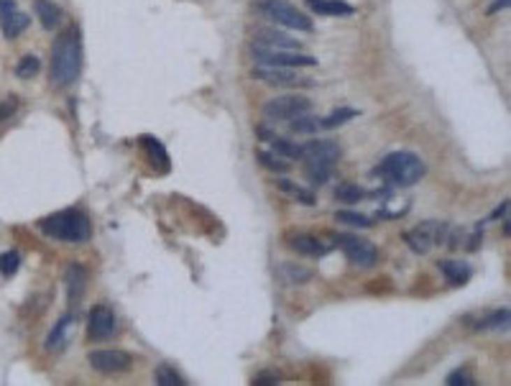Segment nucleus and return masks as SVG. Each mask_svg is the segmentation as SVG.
I'll use <instances>...</instances> for the list:
<instances>
[{
    "mask_svg": "<svg viewBox=\"0 0 511 386\" xmlns=\"http://www.w3.org/2000/svg\"><path fill=\"white\" fill-rule=\"evenodd\" d=\"M82 69V36L80 29H67L57 36L52 46V67H49V85L57 90L69 87Z\"/></svg>",
    "mask_w": 511,
    "mask_h": 386,
    "instance_id": "obj_1",
    "label": "nucleus"
},
{
    "mask_svg": "<svg viewBox=\"0 0 511 386\" xmlns=\"http://www.w3.org/2000/svg\"><path fill=\"white\" fill-rule=\"evenodd\" d=\"M38 231L44 233L46 238L62 241V243H85L92 236V225L89 217L82 210H59L49 217L38 220Z\"/></svg>",
    "mask_w": 511,
    "mask_h": 386,
    "instance_id": "obj_2",
    "label": "nucleus"
},
{
    "mask_svg": "<svg viewBox=\"0 0 511 386\" xmlns=\"http://www.w3.org/2000/svg\"><path fill=\"white\" fill-rule=\"evenodd\" d=\"M340 146L338 141L330 138H317L302 146V164H304V177L310 179L312 185H325L327 179L333 177L335 166L340 162Z\"/></svg>",
    "mask_w": 511,
    "mask_h": 386,
    "instance_id": "obj_3",
    "label": "nucleus"
},
{
    "mask_svg": "<svg viewBox=\"0 0 511 386\" xmlns=\"http://www.w3.org/2000/svg\"><path fill=\"white\" fill-rule=\"evenodd\" d=\"M376 174L396 187H412L427 174V166L415 151H394L378 164Z\"/></svg>",
    "mask_w": 511,
    "mask_h": 386,
    "instance_id": "obj_4",
    "label": "nucleus"
},
{
    "mask_svg": "<svg viewBox=\"0 0 511 386\" xmlns=\"http://www.w3.org/2000/svg\"><path fill=\"white\" fill-rule=\"evenodd\" d=\"M259 10L274 23L284 26V29L299 31V34H310L315 29V23L307 13H299L292 3L287 0H259Z\"/></svg>",
    "mask_w": 511,
    "mask_h": 386,
    "instance_id": "obj_5",
    "label": "nucleus"
},
{
    "mask_svg": "<svg viewBox=\"0 0 511 386\" xmlns=\"http://www.w3.org/2000/svg\"><path fill=\"white\" fill-rule=\"evenodd\" d=\"M253 59L261 67H289V69H304L317 67V59L304 52H292V49H266V46L253 44Z\"/></svg>",
    "mask_w": 511,
    "mask_h": 386,
    "instance_id": "obj_6",
    "label": "nucleus"
},
{
    "mask_svg": "<svg viewBox=\"0 0 511 386\" xmlns=\"http://www.w3.org/2000/svg\"><path fill=\"white\" fill-rule=\"evenodd\" d=\"M335 245H340L343 253L350 259V264H356L361 269H370L378 264V248L366 238L340 233V236H335Z\"/></svg>",
    "mask_w": 511,
    "mask_h": 386,
    "instance_id": "obj_7",
    "label": "nucleus"
},
{
    "mask_svg": "<svg viewBox=\"0 0 511 386\" xmlns=\"http://www.w3.org/2000/svg\"><path fill=\"white\" fill-rule=\"evenodd\" d=\"M310 110H312V100L304 95H279L264 105V115L268 120H292Z\"/></svg>",
    "mask_w": 511,
    "mask_h": 386,
    "instance_id": "obj_8",
    "label": "nucleus"
},
{
    "mask_svg": "<svg viewBox=\"0 0 511 386\" xmlns=\"http://www.w3.org/2000/svg\"><path fill=\"white\" fill-rule=\"evenodd\" d=\"M87 364L95 369L97 373H105V376H115V373H126L131 371L134 366V356L126 353V350H92L87 356Z\"/></svg>",
    "mask_w": 511,
    "mask_h": 386,
    "instance_id": "obj_9",
    "label": "nucleus"
},
{
    "mask_svg": "<svg viewBox=\"0 0 511 386\" xmlns=\"http://www.w3.org/2000/svg\"><path fill=\"white\" fill-rule=\"evenodd\" d=\"M445 231H447V225L445 223H438V220H427V223L417 225L415 231L404 233V241H407V245L412 248L415 253H430V248L435 243H440L445 238Z\"/></svg>",
    "mask_w": 511,
    "mask_h": 386,
    "instance_id": "obj_10",
    "label": "nucleus"
},
{
    "mask_svg": "<svg viewBox=\"0 0 511 386\" xmlns=\"http://www.w3.org/2000/svg\"><path fill=\"white\" fill-rule=\"evenodd\" d=\"M253 80H261L266 85H274V87H312L315 82L302 77L296 69L289 67H256L251 72Z\"/></svg>",
    "mask_w": 511,
    "mask_h": 386,
    "instance_id": "obj_11",
    "label": "nucleus"
},
{
    "mask_svg": "<svg viewBox=\"0 0 511 386\" xmlns=\"http://www.w3.org/2000/svg\"><path fill=\"white\" fill-rule=\"evenodd\" d=\"M118 333V317H115V312L110 307L105 305H97L89 310V317H87V338L89 341H108L113 335Z\"/></svg>",
    "mask_w": 511,
    "mask_h": 386,
    "instance_id": "obj_12",
    "label": "nucleus"
},
{
    "mask_svg": "<svg viewBox=\"0 0 511 386\" xmlns=\"http://www.w3.org/2000/svg\"><path fill=\"white\" fill-rule=\"evenodd\" d=\"M253 44L266 46V49H292V52H302V44L296 38L287 36L276 29H256L253 31Z\"/></svg>",
    "mask_w": 511,
    "mask_h": 386,
    "instance_id": "obj_13",
    "label": "nucleus"
},
{
    "mask_svg": "<svg viewBox=\"0 0 511 386\" xmlns=\"http://www.w3.org/2000/svg\"><path fill=\"white\" fill-rule=\"evenodd\" d=\"M256 134L264 143L271 146L276 156H284V159H302V146L299 143H292L289 138H279L276 134H271L266 126H256Z\"/></svg>",
    "mask_w": 511,
    "mask_h": 386,
    "instance_id": "obj_14",
    "label": "nucleus"
},
{
    "mask_svg": "<svg viewBox=\"0 0 511 386\" xmlns=\"http://www.w3.org/2000/svg\"><path fill=\"white\" fill-rule=\"evenodd\" d=\"M64 284H67L69 305H77L85 297V290H87V269L82 264H69L67 271H64Z\"/></svg>",
    "mask_w": 511,
    "mask_h": 386,
    "instance_id": "obj_15",
    "label": "nucleus"
},
{
    "mask_svg": "<svg viewBox=\"0 0 511 386\" xmlns=\"http://www.w3.org/2000/svg\"><path fill=\"white\" fill-rule=\"evenodd\" d=\"M72 333H74V315H62L57 320V325L52 327L49 338H46V350H52V353L62 350L69 343V335Z\"/></svg>",
    "mask_w": 511,
    "mask_h": 386,
    "instance_id": "obj_16",
    "label": "nucleus"
},
{
    "mask_svg": "<svg viewBox=\"0 0 511 386\" xmlns=\"http://www.w3.org/2000/svg\"><path fill=\"white\" fill-rule=\"evenodd\" d=\"M307 8L317 15H330V18H348L356 13V8L345 0H307Z\"/></svg>",
    "mask_w": 511,
    "mask_h": 386,
    "instance_id": "obj_17",
    "label": "nucleus"
},
{
    "mask_svg": "<svg viewBox=\"0 0 511 386\" xmlns=\"http://www.w3.org/2000/svg\"><path fill=\"white\" fill-rule=\"evenodd\" d=\"M138 143H141L143 151L148 154V162L154 164V169H159L161 174H166V171L171 169L169 154H166V149H164L161 141H156L154 136H141V138H138Z\"/></svg>",
    "mask_w": 511,
    "mask_h": 386,
    "instance_id": "obj_18",
    "label": "nucleus"
},
{
    "mask_svg": "<svg viewBox=\"0 0 511 386\" xmlns=\"http://www.w3.org/2000/svg\"><path fill=\"white\" fill-rule=\"evenodd\" d=\"M34 10H36L38 21H41V26H44L46 31H54L59 29L62 23V8L57 6V3H52V0H34Z\"/></svg>",
    "mask_w": 511,
    "mask_h": 386,
    "instance_id": "obj_19",
    "label": "nucleus"
},
{
    "mask_svg": "<svg viewBox=\"0 0 511 386\" xmlns=\"http://www.w3.org/2000/svg\"><path fill=\"white\" fill-rule=\"evenodd\" d=\"M289 248H294L296 253H304V256H325L330 251V245L322 243L317 236H289Z\"/></svg>",
    "mask_w": 511,
    "mask_h": 386,
    "instance_id": "obj_20",
    "label": "nucleus"
},
{
    "mask_svg": "<svg viewBox=\"0 0 511 386\" xmlns=\"http://www.w3.org/2000/svg\"><path fill=\"white\" fill-rule=\"evenodd\" d=\"M440 271H442L447 284H452V287H463V284H468V279L473 274L466 261H440Z\"/></svg>",
    "mask_w": 511,
    "mask_h": 386,
    "instance_id": "obj_21",
    "label": "nucleus"
},
{
    "mask_svg": "<svg viewBox=\"0 0 511 386\" xmlns=\"http://www.w3.org/2000/svg\"><path fill=\"white\" fill-rule=\"evenodd\" d=\"M29 23H31V15L21 13V10L15 8L13 13L6 15V18L0 21V29H3V36H6V38H15L18 34H21V31L29 29Z\"/></svg>",
    "mask_w": 511,
    "mask_h": 386,
    "instance_id": "obj_22",
    "label": "nucleus"
},
{
    "mask_svg": "<svg viewBox=\"0 0 511 386\" xmlns=\"http://www.w3.org/2000/svg\"><path fill=\"white\" fill-rule=\"evenodd\" d=\"M282 192H287L292 197V200H296V202H302V205H307V208H312V205H317V197L310 192V190H304V187H299V185H294V182H289V179H276L274 182Z\"/></svg>",
    "mask_w": 511,
    "mask_h": 386,
    "instance_id": "obj_23",
    "label": "nucleus"
},
{
    "mask_svg": "<svg viewBox=\"0 0 511 386\" xmlns=\"http://www.w3.org/2000/svg\"><path fill=\"white\" fill-rule=\"evenodd\" d=\"M256 162L264 166V169L274 171V174H287L292 169V164L282 156H276L274 151H256Z\"/></svg>",
    "mask_w": 511,
    "mask_h": 386,
    "instance_id": "obj_24",
    "label": "nucleus"
},
{
    "mask_svg": "<svg viewBox=\"0 0 511 386\" xmlns=\"http://www.w3.org/2000/svg\"><path fill=\"white\" fill-rule=\"evenodd\" d=\"M279 276L289 284H304V282H310L315 274H312V269L299 266V264H282V266H279Z\"/></svg>",
    "mask_w": 511,
    "mask_h": 386,
    "instance_id": "obj_25",
    "label": "nucleus"
},
{
    "mask_svg": "<svg viewBox=\"0 0 511 386\" xmlns=\"http://www.w3.org/2000/svg\"><path fill=\"white\" fill-rule=\"evenodd\" d=\"M356 115H358L356 108H338V110H333L330 115L319 118V128H322V131H333V128H338V126H343V123L353 120Z\"/></svg>",
    "mask_w": 511,
    "mask_h": 386,
    "instance_id": "obj_26",
    "label": "nucleus"
},
{
    "mask_svg": "<svg viewBox=\"0 0 511 386\" xmlns=\"http://www.w3.org/2000/svg\"><path fill=\"white\" fill-rule=\"evenodd\" d=\"M289 131L292 134H317V131H322V128H319L317 115L302 113V115H296V118L289 120Z\"/></svg>",
    "mask_w": 511,
    "mask_h": 386,
    "instance_id": "obj_27",
    "label": "nucleus"
},
{
    "mask_svg": "<svg viewBox=\"0 0 511 386\" xmlns=\"http://www.w3.org/2000/svg\"><path fill=\"white\" fill-rule=\"evenodd\" d=\"M366 197H368V192L358 185H338L335 187V200L345 202V205H356V202L366 200Z\"/></svg>",
    "mask_w": 511,
    "mask_h": 386,
    "instance_id": "obj_28",
    "label": "nucleus"
},
{
    "mask_svg": "<svg viewBox=\"0 0 511 386\" xmlns=\"http://www.w3.org/2000/svg\"><path fill=\"white\" fill-rule=\"evenodd\" d=\"M154 379H156V384H159V386H185L187 384V381L182 379L177 371H174V366H169V364H159V366H156Z\"/></svg>",
    "mask_w": 511,
    "mask_h": 386,
    "instance_id": "obj_29",
    "label": "nucleus"
},
{
    "mask_svg": "<svg viewBox=\"0 0 511 386\" xmlns=\"http://www.w3.org/2000/svg\"><path fill=\"white\" fill-rule=\"evenodd\" d=\"M335 220H338V223H345V225H353V228H370V225H373L370 217L361 215V213H350V210H338V213H335Z\"/></svg>",
    "mask_w": 511,
    "mask_h": 386,
    "instance_id": "obj_30",
    "label": "nucleus"
},
{
    "mask_svg": "<svg viewBox=\"0 0 511 386\" xmlns=\"http://www.w3.org/2000/svg\"><path fill=\"white\" fill-rule=\"evenodd\" d=\"M18 269H21V253L18 251L0 253V276H8V279H10Z\"/></svg>",
    "mask_w": 511,
    "mask_h": 386,
    "instance_id": "obj_31",
    "label": "nucleus"
},
{
    "mask_svg": "<svg viewBox=\"0 0 511 386\" xmlns=\"http://www.w3.org/2000/svg\"><path fill=\"white\" fill-rule=\"evenodd\" d=\"M38 69H41V62H38V57H34V54H26V57L18 62L15 75L21 77V80H31L34 75H38Z\"/></svg>",
    "mask_w": 511,
    "mask_h": 386,
    "instance_id": "obj_32",
    "label": "nucleus"
},
{
    "mask_svg": "<svg viewBox=\"0 0 511 386\" xmlns=\"http://www.w3.org/2000/svg\"><path fill=\"white\" fill-rule=\"evenodd\" d=\"M478 330H491V327H509V310H496L494 315H489L486 320H481L478 322Z\"/></svg>",
    "mask_w": 511,
    "mask_h": 386,
    "instance_id": "obj_33",
    "label": "nucleus"
},
{
    "mask_svg": "<svg viewBox=\"0 0 511 386\" xmlns=\"http://www.w3.org/2000/svg\"><path fill=\"white\" fill-rule=\"evenodd\" d=\"M445 384L447 386H473V376L466 371V369H458V371L447 373V379H445Z\"/></svg>",
    "mask_w": 511,
    "mask_h": 386,
    "instance_id": "obj_34",
    "label": "nucleus"
},
{
    "mask_svg": "<svg viewBox=\"0 0 511 386\" xmlns=\"http://www.w3.org/2000/svg\"><path fill=\"white\" fill-rule=\"evenodd\" d=\"M251 384L253 386H276L279 384V373H259V376H253Z\"/></svg>",
    "mask_w": 511,
    "mask_h": 386,
    "instance_id": "obj_35",
    "label": "nucleus"
},
{
    "mask_svg": "<svg viewBox=\"0 0 511 386\" xmlns=\"http://www.w3.org/2000/svg\"><path fill=\"white\" fill-rule=\"evenodd\" d=\"M15 108H18V103H15L13 97L3 100V103H0V120H8V118H10V115L15 113Z\"/></svg>",
    "mask_w": 511,
    "mask_h": 386,
    "instance_id": "obj_36",
    "label": "nucleus"
},
{
    "mask_svg": "<svg viewBox=\"0 0 511 386\" xmlns=\"http://www.w3.org/2000/svg\"><path fill=\"white\" fill-rule=\"evenodd\" d=\"M15 0H0V21H3V18H6V15H10L15 10Z\"/></svg>",
    "mask_w": 511,
    "mask_h": 386,
    "instance_id": "obj_37",
    "label": "nucleus"
},
{
    "mask_svg": "<svg viewBox=\"0 0 511 386\" xmlns=\"http://www.w3.org/2000/svg\"><path fill=\"white\" fill-rule=\"evenodd\" d=\"M506 213H509V200H504V202H501V208L494 210L491 220H501V217H506Z\"/></svg>",
    "mask_w": 511,
    "mask_h": 386,
    "instance_id": "obj_38",
    "label": "nucleus"
},
{
    "mask_svg": "<svg viewBox=\"0 0 511 386\" xmlns=\"http://www.w3.org/2000/svg\"><path fill=\"white\" fill-rule=\"evenodd\" d=\"M506 6H509V0H494V3L489 6V15L498 13V10H501V8H506Z\"/></svg>",
    "mask_w": 511,
    "mask_h": 386,
    "instance_id": "obj_39",
    "label": "nucleus"
}]
</instances>
